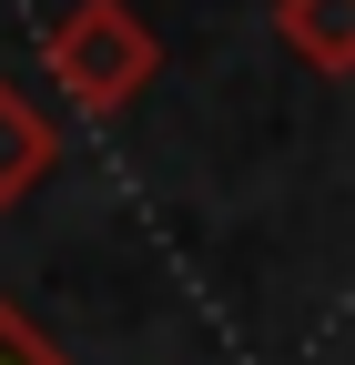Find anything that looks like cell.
Instances as JSON below:
<instances>
[{
  "label": "cell",
  "instance_id": "6da1fadb",
  "mask_svg": "<svg viewBox=\"0 0 355 365\" xmlns=\"http://www.w3.org/2000/svg\"><path fill=\"white\" fill-rule=\"evenodd\" d=\"M41 71L61 81L71 112H122L132 91L163 71V41L132 0H71V11L41 31Z\"/></svg>",
  "mask_w": 355,
  "mask_h": 365
},
{
  "label": "cell",
  "instance_id": "7a4b0ae2",
  "mask_svg": "<svg viewBox=\"0 0 355 365\" xmlns=\"http://www.w3.org/2000/svg\"><path fill=\"white\" fill-rule=\"evenodd\" d=\"M51 163H61L51 112H41L21 81H0V213H11L21 193H41V173H51Z\"/></svg>",
  "mask_w": 355,
  "mask_h": 365
},
{
  "label": "cell",
  "instance_id": "3957f363",
  "mask_svg": "<svg viewBox=\"0 0 355 365\" xmlns=\"http://www.w3.org/2000/svg\"><path fill=\"white\" fill-rule=\"evenodd\" d=\"M274 41L294 61H315L325 81L355 71V0H274Z\"/></svg>",
  "mask_w": 355,
  "mask_h": 365
},
{
  "label": "cell",
  "instance_id": "277c9868",
  "mask_svg": "<svg viewBox=\"0 0 355 365\" xmlns=\"http://www.w3.org/2000/svg\"><path fill=\"white\" fill-rule=\"evenodd\" d=\"M0 365H71V355H61L51 335H41L21 304H0Z\"/></svg>",
  "mask_w": 355,
  "mask_h": 365
}]
</instances>
